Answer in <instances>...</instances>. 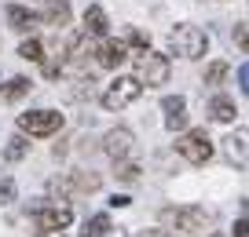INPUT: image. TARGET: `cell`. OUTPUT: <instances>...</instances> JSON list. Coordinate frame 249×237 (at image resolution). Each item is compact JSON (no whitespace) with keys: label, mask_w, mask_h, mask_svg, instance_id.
I'll return each instance as SVG.
<instances>
[{"label":"cell","mask_w":249,"mask_h":237,"mask_svg":"<svg viewBox=\"0 0 249 237\" xmlns=\"http://www.w3.org/2000/svg\"><path fill=\"white\" fill-rule=\"evenodd\" d=\"M169 51L179 55V59H202L205 51H209V37H205L198 26H176V30L169 33Z\"/></svg>","instance_id":"cell-1"},{"label":"cell","mask_w":249,"mask_h":237,"mask_svg":"<svg viewBox=\"0 0 249 237\" xmlns=\"http://www.w3.org/2000/svg\"><path fill=\"white\" fill-rule=\"evenodd\" d=\"M169 73H172L169 59H165V55H158V51H150V47L136 59V80H140V84H147V88L169 84Z\"/></svg>","instance_id":"cell-2"},{"label":"cell","mask_w":249,"mask_h":237,"mask_svg":"<svg viewBox=\"0 0 249 237\" xmlns=\"http://www.w3.org/2000/svg\"><path fill=\"white\" fill-rule=\"evenodd\" d=\"M161 222L172 230H183V234H202L209 215L198 205H179V208H161Z\"/></svg>","instance_id":"cell-3"},{"label":"cell","mask_w":249,"mask_h":237,"mask_svg":"<svg viewBox=\"0 0 249 237\" xmlns=\"http://www.w3.org/2000/svg\"><path fill=\"white\" fill-rule=\"evenodd\" d=\"M59 128H62V113H55V110H30V113H18V131H22V135L44 139V135H55Z\"/></svg>","instance_id":"cell-4"},{"label":"cell","mask_w":249,"mask_h":237,"mask_svg":"<svg viewBox=\"0 0 249 237\" xmlns=\"http://www.w3.org/2000/svg\"><path fill=\"white\" fill-rule=\"evenodd\" d=\"M176 150L183 153L191 164H205L213 157V139H209L205 128H191V131H183V135L176 139Z\"/></svg>","instance_id":"cell-5"},{"label":"cell","mask_w":249,"mask_h":237,"mask_svg":"<svg viewBox=\"0 0 249 237\" xmlns=\"http://www.w3.org/2000/svg\"><path fill=\"white\" fill-rule=\"evenodd\" d=\"M140 95H143V84L136 80V77H117L114 84L103 92V99H99V102H103L107 110H124V106H132Z\"/></svg>","instance_id":"cell-6"},{"label":"cell","mask_w":249,"mask_h":237,"mask_svg":"<svg viewBox=\"0 0 249 237\" xmlns=\"http://www.w3.org/2000/svg\"><path fill=\"white\" fill-rule=\"evenodd\" d=\"M33 222H37V230H66L73 222V212L66 205H37L33 208Z\"/></svg>","instance_id":"cell-7"},{"label":"cell","mask_w":249,"mask_h":237,"mask_svg":"<svg viewBox=\"0 0 249 237\" xmlns=\"http://www.w3.org/2000/svg\"><path fill=\"white\" fill-rule=\"evenodd\" d=\"M132 146H136L132 131H128V128H114V131H107V142H103V150H107L110 161H124V157L132 153Z\"/></svg>","instance_id":"cell-8"},{"label":"cell","mask_w":249,"mask_h":237,"mask_svg":"<svg viewBox=\"0 0 249 237\" xmlns=\"http://www.w3.org/2000/svg\"><path fill=\"white\" fill-rule=\"evenodd\" d=\"M161 110H165V128L169 131H183L187 128V99L183 95H165Z\"/></svg>","instance_id":"cell-9"},{"label":"cell","mask_w":249,"mask_h":237,"mask_svg":"<svg viewBox=\"0 0 249 237\" xmlns=\"http://www.w3.org/2000/svg\"><path fill=\"white\" fill-rule=\"evenodd\" d=\"M95 55H99L103 69H117L124 59H128V44H124V40H103V44L95 47Z\"/></svg>","instance_id":"cell-10"},{"label":"cell","mask_w":249,"mask_h":237,"mask_svg":"<svg viewBox=\"0 0 249 237\" xmlns=\"http://www.w3.org/2000/svg\"><path fill=\"white\" fill-rule=\"evenodd\" d=\"M4 15H8V26H11V30H18V33H30L33 26L40 22V18L33 15L30 8H22V4H8V8H4Z\"/></svg>","instance_id":"cell-11"},{"label":"cell","mask_w":249,"mask_h":237,"mask_svg":"<svg viewBox=\"0 0 249 237\" xmlns=\"http://www.w3.org/2000/svg\"><path fill=\"white\" fill-rule=\"evenodd\" d=\"M44 22L62 30V26H70V4L66 0H48L44 4Z\"/></svg>","instance_id":"cell-12"},{"label":"cell","mask_w":249,"mask_h":237,"mask_svg":"<svg viewBox=\"0 0 249 237\" xmlns=\"http://www.w3.org/2000/svg\"><path fill=\"white\" fill-rule=\"evenodd\" d=\"M107 30H110L107 11H103L99 4H92V8L85 11V33H92V37H107Z\"/></svg>","instance_id":"cell-13"},{"label":"cell","mask_w":249,"mask_h":237,"mask_svg":"<svg viewBox=\"0 0 249 237\" xmlns=\"http://www.w3.org/2000/svg\"><path fill=\"white\" fill-rule=\"evenodd\" d=\"M209 113H213V121L231 124L234 117H238V106H234V99H227V95H216V99L209 102Z\"/></svg>","instance_id":"cell-14"},{"label":"cell","mask_w":249,"mask_h":237,"mask_svg":"<svg viewBox=\"0 0 249 237\" xmlns=\"http://www.w3.org/2000/svg\"><path fill=\"white\" fill-rule=\"evenodd\" d=\"M224 153H227V161H234L238 168H246V131L227 135L224 139Z\"/></svg>","instance_id":"cell-15"},{"label":"cell","mask_w":249,"mask_h":237,"mask_svg":"<svg viewBox=\"0 0 249 237\" xmlns=\"http://www.w3.org/2000/svg\"><path fill=\"white\" fill-rule=\"evenodd\" d=\"M66 183H70V190H77V193L99 190V175H92V172H77V175H70Z\"/></svg>","instance_id":"cell-16"},{"label":"cell","mask_w":249,"mask_h":237,"mask_svg":"<svg viewBox=\"0 0 249 237\" xmlns=\"http://www.w3.org/2000/svg\"><path fill=\"white\" fill-rule=\"evenodd\" d=\"M110 234V215H92L81 230V237H107Z\"/></svg>","instance_id":"cell-17"},{"label":"cell","mask_w":249,"mask_h":237,"mask_svg":"<svg viewBox=\"0 0 249 237\" xmlns=\"http://www.w3.org/2000/svg\"><path fill=\"white\" fill-rule=\"evenodd\" d=\"M26 153H30L26 135H15V139H8V146H4V161H22Z\"/></svg>","instance_id":"cell-18"},{"label":"cell","mask_w":249,"mask_h":237,"mask_svg":"<svg viewBox=\"0 0 249 237\" xmlns=\"http://www.w3.org/2000/svg\"><path fill=\"white\" fill-rule=\"evenodd\" d=\"M26 92H30V77H11L8 88H4V99H8V102H18Z\"/></svg>","instance_id":"cell-19"},{"label":"cell","mask_w":249,"mask_h":237,"mask_svg":"<svg viewBox=\"0 0 249 237\" xmlns=\"http://www.w3.org/2000/svg\"><path fill=\"white\" fill-rule=\"evenodd\" d=\"M18 55H22L26 62H40V59H44V47H40L37 37H30V40H22V44H18Z\"/></svg>","instance_id":"cell-20"},{"label":"cell","mask_w":249,"mask_h":237,"mask_svg":"<svg viewBox=\"0 0 249 237\" xmlns=\"http://www.w3.org/2000/svg\"><path fill=\"white\" fill-rule=\"evenodd\" d=\"M224 77H227V62H209V69H205V84L216 88V84H224Z\"/></svg>","instance_id":"cell-21"},{"label":"cell","mask_w":249,"mask_h":237,"mask_svg":"<svg viewBox=\"0 0 249 237\" xmlns=\"http://www.w3.org/2000/svg\"><path fill=\"white\" fill-rule=\"evenodd\" d=\"M11 201H15V179L4 175L0 179V205H11Z\"/></svg>","instance_id":"cell-22"},{"label":"cell","mask_w":249,"mask_h":237,"mask_svg":"<svg viewBox=\"0 0 249 237\" xmlns=\"http://www.w3.org/2000/svg\"><path fill=\"white\" fill-rule=\"evenodd\" d=\"M117 175H121L124 183H136V179H140V164H132V161H121V164H117Z\"/></svg>","instance_id":"cell-23"},{"label":"cell","mask_w":249,"mask_h":237,"mask_svg":"<svg viewBox=\"0 0 249 237\" xmlns=\"http://www.w3.org/2000/svg\"><path fill=\"white\" fill-rule=\"evenodd\" d=\"M128 44H136V47H143V51H147V47H150V37H147L143 30H132V33H128Z\"/></svg>","instance_id":"cell-24"},{"label":"cell","mask_w":249,"mask_h":237,"mask_svg":"<svg viewBox=\"0 0 249 237\" xmlns=\"http://www.w3.org/2000/svg\"><path fill=\"white\" fill-rule=\"evenodd\" d=\"M234 40H238V47L246 51V22H238V26H234Z\"/></svg>","instance_id":"cell-25"},{"label":"cell","mask_w":249,"mask_h":237,"mask_svg":"<svg viewBox=\"0 0 249 237\" xmlns=\"http://www.w3.org/2000/svg\"><path fill=\"white\" fill-rule=\"evenodd\" d=\"M234 237H249V222H246V215L234 222Z\"/></svg>","instance_id":"cell-26"},{"label":"cell","mask_w":249,"mask_h":237,"mask_svg":"<svg viewBox=\"0 0 249 237\" xmlns=\"http://www.w3.org/2000/svg\"><path fill=\"white\" fill-rule=\"evenodd\" d=\"M143 237H176V234H172V230H147Z\"/></svg>","instance_id":"cell-27"},{"label":"cell","mask_w":249,"mask_h":237,"mask_svg":"<svg viewBox=\"0 0 249 237\" xmlns=\"http://www.w3.org/2000/svg\"><path fill=\"white\" fill-rule=\"evenodd\" d=\"M40 237H62V230H40Z\"/></svg>","instance_id":"cell-28"}]
</instances>
